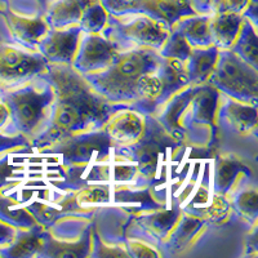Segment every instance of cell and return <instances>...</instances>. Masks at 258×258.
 Instances as JSON below:
<instances>
[{
	"instance_id": "1",
	"label": "cell",
	"mask_w": 258,
	"mask_h": 258,
	"mask_svg": "<svg viewBox=\"0 0 258 258\" xmlns=\"http://www.w3.org/2000/svg\"><path fill=\"white\" fill-rule=\"evenodd\" d=\"M53 89L57 96L47 138L58 140L68 135H80L94 123L105 120V98L93 91L89 82L73 68L50 69Z\"/></svg>"
},
{
	"instance_id": "2",
	"label": "cell",
	"mask_w": 258,
	"mask_h": 258,
	"mask_svg": "<svg viewBox=\"0 0 258 258\" xmlns=\"http://www.w3.org/2000/svg\"><path fill=\"white\" fill-rule=\"evenodd\" d=\"M160 59L154 48L138 47L128 52H117L111 63L103 70L88 74L91 85L97 93L111 100H124L136 93L146 74L158 69Z\"/></svg>"
},
{
	"instance_id": "3",
	"label": "cell",
	"mask_w": 258,
	"mask_h": 258,
	"mask_svg": "<svg viewBox=\"0 0 258 258\" xmlns=\"http://www.w3.org/2000/svg\"><path fill=\"white\" fill-rule=\"evenodd\" d=\"M212 82L217 88L227 92L241 102L255 100L257 93V75L250 71L249 63L240 58L235 52L218 53L217 62L212 73Z\"/></svg>"
},
{
	"instance_id": "4",
	"label": "cell",
	"mask_w": 258,
	"mask_h": 258,
	"mask_svg": "<svg viewBox=\"0 0 258 258\" xmlns=\"http://www.w3.org/2000/svg\"><path fill=\"white\" fill-rule=\"evenodd\" d=\"M100 3L115 16H147L165 26H172L181 18L198 13L192 0H100Z\"/></svg>"
},
{
	"instance_id": "5",
	"label": "cell",
	"mask_w": 258,
	"mask_h": 258,
	"mask_svg": "<svg viewBox=\"0 0 258 258\" xmlns=\"http://www.w3.org/2000/svg\"><path fill=\"white\" fill-rule=\"evenodd\" d=\"M47 59L13 41L0 39V88H11L45 70Z\"/></svg>"
},
{
	"instance_id": "6",
	"label": "cell",
	"mask_w": 258,
	"mask_h": 258,
	"mask_svg": "<svg viewBox=\"0 0 258 258\" xmlns=\"http://www.w3.org/2000/svg\"><path fill=\"white\" fill-rule=\"evenodd\" d=\"M50 101L48 93L31 88L11 92L6 97L9 109V120L22 136H30L44 119L45 110Z\"/></svg>"
},
{
	"instance_id": "7",
	"label": "cell",
	"mask_w": 258,
	"mask_h": 258,
	"mask_svg": "<svg viewBox=\"0 0 258 258\" xmlns=\"http://www.w3.org/2000/svg\"><path fill=\"white\" fill-rule=\"evenodd\" d=\"M115 30L119 36H123L124 40L135 43L137 47H147L154 49L164 45L169 35L164 24L142 15L126 22L117 21Z\"/></svg>"
},
{
	"instance_id": "8",
	"label": "cell",
	"mask_w": 258,
	"mask_h": 258,
	"mask_svg": "<svg viewBox=\"0 0 258 258\" xmlns=\"http://www.w3.org/2000/svg\"><path fill=\"white\" fill-rule=\"evenodd\" d=\"M116 53V47L111 40L98 35H88L85 39H80L74 57V69L79 73H97L107 68Z\"/></svg>"
},
{
	"instance_id": "9",
	"label": "cell",
	"mask_w": 258,
	"mask_h": 258,
	"mask_svg": "<svg viewBox=\"0 0 258 258\" xmlns=\"http://www.w3.org/2000/svg\"><path fill=\"white\" fill-rule=\"evenodd\" d=\"M80 35L77 29L53 30L47 32L39 41L41 54L45 59L58 62V63H70L74 61Z\"/></svg>"
},
{
	"instance_id": "10",
	"label": "cell",
	"mask_w": 258,
	"mask_h": 258,
	"mask_svg": "<svg viewBox=\"0 0 258 258\" xmlns=\"http://www.w3.org/2000/svg\"><path fill=\"white\" fill-rule=\"evenodd\" d=\"M0 13L6 17L7 24L15 38L22 44H39V41L48 32V24L45 20L17 15L6 4L0 6Z\"/></svg>"
},
{
	"instance_id": "11",
	"label": "cell",
	"mask_w": 258,
	"mask_h": 258,
	"mask_svg": "<svg viewBox=\"0 0 258 258\" xmlns=\"http://www.w3.org/2000/svg\"><path fill=\"white\" fill-rule=\"evenodd\" d=\"M144 133V117L135 111L116 112L107 121V136L123 145L137 144Z\"/></svg>"
},
{
	"instance_id": "12",
	"label": "cell",
	"mask_w": 258,
	"mask_h": 258,
	"mask_svg": "<svg viewBox=\"0 0 258 258\" xmlns=\"http://www.w3.org/2000/svg\"><path fill=\"white\" fill-rule=\"evenodd\" d=\"M94 2L96 0H53L44 20L50 27H71L80 22L85 9Z\"/></svg>"
},
{
	"instance_id": "13",
	"label": "cell",
	"mask_w": 258,
	"mask_h": 258,
	"mask_svg": "<svg viewBox=\"0 0 258 258\" xmlns=\"http://www.w3.org/2000/svg\"><path fill=\"white\" fill-rule=\"evenodd\" d=\"M244 20L236 13H214L211 17V36L214 44L222 49H229L234 45L240 32Z\"/></svg>"
},
{
	"instance_id": "14",
	"label": "cell",
	"mask_w": 258,
	"mask_h": 258,
	"mask_svg": "<svg viewBox=\"0 0 258 258\" xmlns=\"http://www.w3.org/2000/svg\"><path fill=\"white\" fill-rule=\"evenodd\" d=\"M182 27L181 35L187 40L188 44L198 47H208L212 43L211 17L208 16H187L177 21Z\"/></svg>"
},
{
	"instance_id": "15",
	"label": "cell",
	"mask_w": 258,
	"mask_h": 258,
	"mask_svg": "<svg viewBox=\"0 0 258 258\" xmlns=\"http://www.w3.org/2000/svg\"><path fill=\"white\" fill-rule=\"evenodd\" d=\"M218 50H194L188 56V70H186L187 78L194 79L195 82H204L212 75L217 62Z\"/></svg>"
},
{
	"instance_id": "16",
	"label": "cell",
	"mask_w": 258,
	"mask_h": 258,
	"mask_svg": "<svg viewBox=\"0 0 258 258\" xmlns=\"http://www.w3.org/2000/svg\"><path fill=\"white\" fill-rule=\"evenodd\" d=\"M226 117L230 125L239 132H249L255 126V107L245 102H231L226 106Z\"/></svg>"
},
{
	"instance_id": "17",
	"label": "cell",
	"mask_w": 258,
	"mask_h": 258,
	"mask_svg": "<svg viewBox=\"0 0 258 258\" xmlns=\"http://www.w3.org/2000/svg\"><path fill=\"white\" fill-rule=\"evenodd\" d=\"M234 45L236 47L235 52L246 63L252 64L255 69V61H257V38L253 30H250L249 21H244L241 25L240 32L235 40ZM232 45V47H234Z\"/></svg>"
},
{
	"instance_id": "18",
	"label": "cell",
	"mask_w": 258,
	"mask_h": 258,
	"mask_svg": "<svg viewBox=\"0 0 258 258\" xmlns=\"http://www.w3.org/2000/svg\"><path fill=\"white\" fill-rule=\"evenodd\" d=\"M106 21H107V11L103 8L100 0H96L85 9L79 24H82L85 32H98L101 27L105 26Z\"/></svg>"
},
{
	"instance_id": "19",
	"label": "cell",
	"mask_w": 258,
	"mask_h": 258,
	"mask_svg": "<svg viewBox=\"0 0 258 258\" xmlns=\"http://www.w3.org/2000/svg\"><path fill=\"white\" fill-rule=\"evenodd\" d=\"M207 6L214 13H236L241 15L245 12L249 0H204Z\"/></svg>"
},
{
	"instance_id": "20",
	"label": "cell",
	"mask_w": 258,
	"mask_h": 258,
	"mask_svg": "<svg viewBox=\"0 0 258 258\" xmlns=\"http://www.w3.org/2000/svg\"><path fill=\"white\" fill-rule=\"evenodd\" d=\"M236 206H238V209L241 214H244L246 217L255 218V214H257V191H244L236 199Z\"/></svg>"
},
{
	"instance_id": "21",
	"label": "cell",
	"mask_w": 258,
	"mask_h": 258,
	"mask_svg": "<svg viewBox=\"0 0 258 258\" xmlns=\"http://www.w3.org/2000/svg\"><path fill=\"white\" fill-rule=\"evenodd\" d=\"M235 163L231 159H226V160L221 161L220 167H218V173H217V183L220 188L229 187L230 182L234 178V174L236 172L235 169Z\"/></svg>"
},
{
	"instance_id": "22",
	"label": "cell",
	"mask_w": 258,
	"mask_h": 258,
	"mask_svg": "<svg viewBox=\"0 0 258 258\" xmlns=\"http://www.w3.org/2000/svg\"><path fill=\"white\" fill-rule=\"evenodd\" d=\"M208 213L209 218H212V220H220V218L225 217L226 214L229 213V203L222 198H218V199L214 200Z\"/></svg>"
},
{
	"instance_id": "23",
	"label": "cell",
	"mask_w": 258,
	"mask_h": 258,
	"mask_svg": "<svg viewBox=\"0 0 258 258\" xmlns=\"http://www.w3.org/2000/svg\"><path fill=\"white\" fill-rule=\"evenodd\" d=\"M129 249H132L133 254L138 255V257H155V255H158V253L151 249L149 245L144 243H137V241H132Z\"/></svg>"
},
{
	"instance_id": "24",
	"label": "cell",
	"mask_w": 258,
	"mask_h": 258,
	"mask_svg": "<svg viewBox=\"0 0 258 258\" xmlns=\"http://www.w3.org/2000/svg\"><path fill=\"white\" fill-rule=\"evenodd\" d=\"M9 121V109L6 101H0V131L6 128Z\"/></svg>"
},
{
	"instance_id": "25",
	"label": "cell",
	"mask_w": 258,
	"mask_h": 258,
	"mask_svg": "<svg viewBox=\"0 0 258 258\" xmlns=\"http://www.w3.org/2000/svg\"><path fill=\"white\" fill-rule=\"evenodd\" d=\"M9 235H12V232L9 231L8 227H6V226H3L2 223H0V245L2 244H6L9 241Z\"/></svg>"
},
{
	"instance_id": "26",
	"label": "cell",
	"mask_w": 258,
	"mask_h": 258,
	"mask_svg": "<svg viewBox=\"0 0 258 258\" xmlns=\"http://www.w3.org/2000/svg\"><path fill=\"white\" fill-rule=\"evenodd\" d=\"M0 2H4V0H0Z\"/></svg>"
}]
</instances>
